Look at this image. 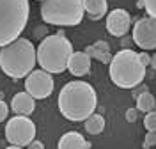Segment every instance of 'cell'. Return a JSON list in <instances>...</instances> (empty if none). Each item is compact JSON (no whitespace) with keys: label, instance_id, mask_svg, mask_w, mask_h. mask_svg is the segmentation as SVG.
<instances>
[{"label":"cell","instance_id":"6da1fadb","mask_svg":"<svg viewBox=\"0 0 156 149\" xmlns=\"http://www.w3.org/2000/svg\"><path fill=\"white\" fill-rule=\"evenodd\" d=\"M58 110L68 121H85L89 119L98 107V94L94 87L82 82L73 80L68 82L58 92Z\"/></svg>","mask_w":156,"mask_h":149},{"label":"cell","instance_id":"7a4b0ae2","mask_svg":"<svg viewBox=\"0 0 156 149\" xmlns=\"http://www.w3.org/2000/svg\"><path fill=\"white\" fill-rule=\"evenodd\" d=\"M37 62V50L32 41L20 37L0 48V69L11 78H27Z\"/></svg>","mask_w":156,"mask_h":149},{"label":"cell","instance_id":"3957f363","mask_svg":"<svg viewBox=\"0 0 156 149\" xmlns=\"http://www.w3.org/2000/svg\"><path fill=\"white\" fill-rule=\"evenodd\" d=\"M108 75L117 87L135 89L146 78V68L142 66L136 51L131 48H122L112 57Z\"/></svg>","mask_w":156,"mask_h":149},{"label":"cell","instance_id":"277c9868","mask_svg":"<svg viewBox=\"0 0 156 149\" xmlns=\"http://www.w3.org/2000/svg\"><path fill=\"white\" fill-rule=\"evenodd\" d=\"M73 55V46L68 37L58 32L43 37L37 46V64L41 69L53 75L68 69V62Z\"/></svg>","mask_w":156,"mask_h":149},{"label":"cell","instance_id":"5b68a950","mask_svg":"<svg viewBox=\"0 0 156 149\" xmlns=\"http://www.w3.org/2000/svg\"><path fill=\"white\" fill-rule=\"evenodd\" d=\"M29 0H0V48L20 39L29 21Z\"/></svg>","mask_w":156,"mask_h":149},{"label":"cell","instance_id":"8992f818","mask_svg":"<svg viewBox=\"0 0 156 149\" xmlns=\"http://www.w3.org/2000/svg\"><path fill=\"white\" fill-rule=\"evenodd\" d=\"M83 0H44L41 2V18L48 25L75 27L83 20Z\"/></svg>","mask_w":156,"mask_h":149},{"label":"cell","instance_id":"52a82bcc","mask_svg":"<svg viewBox=\"0 0 156 149\" xmlns=\"http://www.w3.org/2000/svg\"><path fill=\"white\" fill-rule=\"evenodd\" d=\"M5 139L11 146L27 147L36 139V124L30 117L14 115L5 124Z\"/></svg>","mask_w":156,"mask_h":149},{"label":"cell","instance_id":"ba28073f","mask_svg":"<svg viewBox=\"0 0 156 149\" xmlns=\"http://www.w3.org/2000/svg\"><path fill=\"white\" fill-rule=\"evenodd\" d=\"M55 82L51 75L43 69H34L25 78V92H29L34 99H46L53 92Z\"/></svg>","mask_w":156,"mask_h":149},{"label":"cell","instance_id":"9c48e42d","mask_svg":"<svg viewBox=\"0 0 156 149\" xmlns=\"http://www.w3.org/2000/svg\"><path fill=\"white\" fill-rule=\"evenodd\" d=\"M131 39L136 46L144 50H154L156 48V20L153 18H140L133 25V34Z\"/></svg>","mask_w":156,"mask_h":149},{"label":"cell","instance_id":"30bf717a","mask_svg":"<svg viewBox=\"0 0 156 149\" xmlns=\"http://www.w3.org/2000/svg\"><path fill=\"white\" fill-rule=\"evenodd\" d=\"M131 27V16L126 9H114L107 16V30L115 37H124Z\"/></svg>","mask_w":156,"mask_h":149},{"label":"cell","instance_id":"8fae6325","mask_svg":"<svg viewBox=\"0 0 156 149\" xmlns=\"http://www.w3.org/2000/svg\"><path fill=\"white\" fill-rule=\"evenodd\" d=\"M11 110L16 115H25L29 117L30 114L36 110V99L30 96L29 92H18L11 99Z\"/></svg>","mask_w":156,"mask_h":149},{"label":"cell","instance_id":"7c38bea8","mask_svg":"<svg viewBox=\"0 0 156 149\" xmlns=\"http://www.w3.org/2000/svg\"><path fill=\"white\" fill-rule=\"evenodd\" d=\"M68 71L73 76H83L90 71V57L85 51H73L68 62Z\"/></svg>","mask_w":156,"mask_h":149},{"label":"cell","instance_id":"4fadbf2b","mask_svg":"<svg viewBox=\"0 0 156 149\" xmlns=\"http://www.w3.org/2000/svg\"><path fill=\"white\" fill-rule=\"evenodd\" d=\"M89 147H90V144L78 131H68V133H64L57 144V149H89Z\"/></svg>","mask_w":156,"mask_h":149},{"label":"cell","instance_id":"5bb4252c","mask_svg":"<svg viewBox=\"0 0 156 149\" xmlns=\"http://www.w3.org/2000/svg\"><path fill=\"white\" fill-rule=\"evenodd\" d=\"M85 53H87L90 59H96L99 62H103V64H110L112 62V53H110V44H108L107 41H96L94 44H90L85 48Z\"/></svg>","mask_w":156,"mask_h":149},{"label":"cell","instance_id":"9a60e30c","mask_svg":"<svg viewBox=\"0 0 156 149\" xmlns=\"http://www.w3.org/2000/svg\"><path fill=\"white\" fill-rule=\"evenodd\" d=\"M83 9L90 20H101L108 12V2L107 0H83Z\"/></svg>","mask_w":156,"mask_h":149},{"label":"cell","instance_id":"2e32d148","mask_svg":"<svg viewBox=\"0 0 156 149\" xmlns=\"http://www.w3.org/2000/svg\"><path fill=\"white\" fill-rule=\"evenodd\" d=\"M83 128L89 135H99L105 129V117L99 114H92L89 119L83 121Z\"/></svg>","mask_w":156,"mask_h":149},{"label":"cell","instance_id":"e0dca14e","mask_svg":"<svg viewBox=\"0 0 156 149\" xmlns=\"http://www.w3.org/2000/svg\"><path fill=\"white\" fill-rule=\"evenodd\" d=\"M135 99H136V110H138V112L149 114V112H153V110L156 108V98L151 92H147V90L140 92Z\"/></svg>","mask_w":156,"mask_h":149},{"label":"cell","instance_id":"ac0fdd59","mask_svg":"<svg viewBox=\"0 0 156 149\" xmlns=\"http://www.w3.org/2000/svg\"><path fill=\"white\" fill-rule=\"evenodd\" d=\"M144 126H146L147 131H154L156 133V108L153 110V112L146 114V117H144Z\"/></svg>","mask_w":156,"mask_h":149},{"label":"cell","instance_id":"d6986e66","mask_svg":"<svg viewBox=\"0 0 156 149\" xmlns=\"http://www.w3.org/2000/svg\"><path fill=\"white\" fill-rule=\"evenodd\" d=\"M144 4V9H146L147 16L156 20V0H140Z\"/></svg>","mask_w":156,"mask_h":149},{"label":"cell","instance_id":"ffe728a7","mask_svg":"<svg viewBox=\"0 0 156 149\" xmlns=\"http://www.w3.org/2000/svg\"><path fill=\"white\" fill-rule=\"evenodd\" d=\"M156 146V133L154 131H147L146 133V139H144V144H142V147L144 149H149Z\"/></svg>","mask_w":156,"mask_h":149},{"label":"cell","instance_id":"44dd1931","mask_svg":"<svg viewBox=\"0 0 156 149\" xmlns=\"http://www.w3.org/2000/svg\"><path fill=\"white\" fill-rule=\"evenodd\" d=\"M7 115H9V107L4 99H0V122H4L7 119Z\"/></svg>","mask_w":156,"mask_h":149},{"label":"cell","instance_id":"7402d4cb","mask_svg":"<svg viewBox=\"0 0 156 149\" xmlns=\"http://www.w3.org/2000/svg\"><path fill=\"white\" fill-rule=\"evenodd\" d=\"M136 119H138V110H136V107L135 108H128L126 110V121L128 122H135Z\"/></svg>","mask_w":156,"mask_h":149},{"label":"cell","instance_id":"603a6c76","mask_svg":"<svg viewBox=\"0 0 156 149\" xmlns=\"http://www.w3.org/2000/svg\"><path fill=\"white\" fill-rule=\"evenodd\" d=\"M138 59H140V62H142V66H144V68L151 66V55H149V53L140 51V53H138Z\"/></svg>","mask_w":156,"mask_h":149},{"label":"cell","instance_id":"cb8c5ba5","mask_svg":"<svg viewBox=\"0 0 156 149\" xmlns=\"http://www.w3.org/2000/svg\"><path fill=\"white\" fill-rule=\"evenodd\" d=\"M27 149H44V144L39 142V140H32L29 146H27Z\"/></svg>","mask_w":156,"mask_h":149},{"label":"cell","instance_id":"d4e9b609","mask_svg":"<svg viewBox=\"0 0 156 149\" xmlns=\"http://www.w3.org/2000/svg\"><path fill=\"white\" fill-rule=\"evenodd\" d=\"M131 37H126V36H124V37H122V41H121V44H122V46H124V48H128V46H129V43H131Z\"/></svg>","mask_w":156,"mask_h":149},{"label":"cell","instance_id":"484cf974","mask_svg":"<svg viewBox=\"0 0 156 149\" xmlns=\"http://www.w3.org/2000/svg\"><path fill=\"white\" fill-rule=\"evenodd\" d=\"M151 68L156 71V53L154 55H151Z\"/></svg>","mask_w":156,"mask_h":149},{"label":"cell","instance_id":"4316f807","mask_svg":"<svg viewBox=\"0 0 156 149\" xmlns=\"http://www.w3.org/2000/svg\"><path fill=\"white\" fill-rule=\"evenodd\" d=\"M5 149H23V147H18V146H9V147H5Z\"/></svg>","mask_w":156,"mask_h":149},{"label":"cell","instance_id":"83f0119b","mask_svg":"<svg viewBox=\"0 0 156 149\" xmlns=\"http://www.w3.org/2000/svg\"><path fill=\"white\" fill-rule=\"evenodd\" d=\"M39 2H44V0H39Z\"/></svg>","mask_w":156,"mask_h":149}]
</instances>
